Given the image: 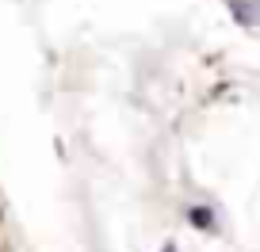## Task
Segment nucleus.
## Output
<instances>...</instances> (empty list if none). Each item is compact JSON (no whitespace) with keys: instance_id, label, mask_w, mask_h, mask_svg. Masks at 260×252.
Returning <instances> with one entry per match:
<instances>
[{"instance_id":"nucleus-1","label":"nucleus","mask_w":260,"mask_h":252,"mask_svg":"<svg viewBox=\"0 0 260 252\" xmlns=\"http://www.w3.org/2000/svg\"><path fill=\"white\" fill-rule=\"evenodd\" d=\"M234 16L241 19V23H260V0H252V4L234 0Z\"/></svg>"},{"instance_id":"nucleus-2","label":"nucleus","mask_w":260,"mask_h":252,"mask_svg":"<svg viewBox=\"0 0 260 252\" xmlns=\"http://www.w3.org/2000/svg\"><path fill=\"white\" fill-rule=\"evenodd\" d=\"M191 222H195L199 229H214V218H211V210H203V206H195V210H191Z\"/></svg>"},{"instance_id":"nucleus-3","label":"nucleus","mask_w":260,"mask_h":252,"mask_svg":"<svg viewBox=\"0 0 260 252\" xmlns=\"http://www.w3.org/2000/svg\"><path fill=\"white\" fill-rule=\"evenodd\" d=\"M165 252H176V248H172V244H169V248H165Z\"/></svg>"}]
</instances>
